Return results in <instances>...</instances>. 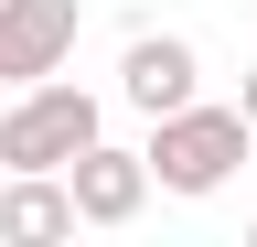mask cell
<instances>
[{
	"label": "cell",
	"instance_id": "6da1fadb",
	"mask_svg": "<svg viewBox=\"0 0 257 247\" xmlns=\"http://www.w3.org/2000/svg\"><path fill=\"white\" fill-rule=\"evenodd\" d=\"M246 150H257V129H246L236 108H204V97H182V108H161V118H150V140H140V172L161 183V194L204 204V194H225V183L246 172Z\"/></svg>",
	"mask_w": 257,
	"mask_h": 247
},
{
	"label": "cell",
	"instance_id": "7a4b0ae2",
	"mask_svg": "<svg viewBox=\"0 0 257 247\" xmlns=\"http://www.w3.org/2000/svg\"><path fill=\"white\" fill-rule=\"evenodd\" d=\"M96 129H107V108H96L86 86L32 75V86H11V108H0V172H64Z\"/></svg>",
	"mask_w": 257,
	"mask_h": 247
},
{
	"label": "cell",
	"instance_id": "3957f363",
	"mask_svg": "<svg viewBox=\"0 0 257 247\" xmlns=\"http://www.w3.org/2000/svg\"><path fill=\"white\" fill-rule=\"evenodd\" d=\"M75 33H86L75 0H0V86L64 75V65H75Z\"/></svg>",
	"mask_w": 257,
	"mask_h": 247
},
{
	"label": "cell",
	"instance_id": "277c9868",
	"mask_svg": "<svg viewBox=\"0 0 257 247\" xmlns=\"http://www.w3.org/2000/svg\"><path fill=\"white\" fill-rule=\"evenodd\" d=\"M64 204H75V226H128V215L150 204V172H140V150H118L107 129H96L75 161H64Z\"/></svg>",
	"mask_w": 257,
	"mask_h": 247
},
{
	"label": "cell",
	"instance_id": "5b68a950",
	"mask_svg": "<svg viewBox=\"0 0 257 247\" xmlns=\"http://www.w3.org/2000/svg\"><path fill=\"white\" fill-rule=\"evenodd\" d=\"M118 97L140 108V118L182 108V97H204V54H193L182 33H128V54H118Z\"/></svg>",
	"mask_w": 257,
	"mask_h": 247
},
{
	"label": "cell",
	"instance_id": "8992f818",
	"mask_svg": "<svg viewBox=\"0 0 257 247\" xmlns=\"http://www.w3.org/2000/svg\"><path fill=\"white\" fill-rule=\"evenodd\" d=\"M54 236H75L64 172H11L0 183V247H54Z\"/></svg>",
	"mask_w": 257,
	"mask_h": 247
},
{
	"label": "cell",
	"instance_id": "52a82bcc",
	"mask_svg": "<svg viewBox=\"0 0 257 247\" xmlns=\"http://www.w3.org/2000/svg\"><path fill=\"white\" fill-rule=\"evenodd\" d=\"M236 118H246V129H257V65H246V97H236Z\"/></svg>",
	"mask_w": 257,
	"mask_h": 247
},
{
	"label": "cell",
	"instance_id": "ba28073f",
	"mask_svg": "<svg viewBox=\"0 0 257 247\" xmlns=\"http://www.w3.org/2000/svg\"><path fill=\"white\" fill-rule=\"evenodd\" d=\"M246 11H257V0H246Z\"/></svg>",
	"mask_w": 257,
	"mask_h": 247
}]
</instances>
